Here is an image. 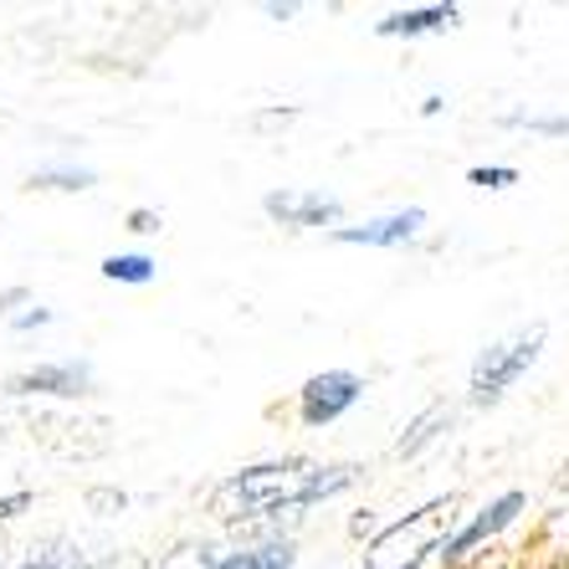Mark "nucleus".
<instances>
[{"mask_svg": "<svg viewBox=\"0 0 569 569\" xmlns=\"http://www.w3.org/2000/svg\"><path fill=\"white\" fill-rule=\"evenodd\" d=\"M359 467H323L308 457H282V462H257L241 467L237 477H226L211 498V513L221 523H257V518H278L313 508L333 492H345L355 482Z\"/></svg>", "mask_w": 569, "mask_h": 569, "instance_id": "1", "label": "nucleus"}, {"mask_svg": "<svg viewBox=\"0 0 569 569\" xmlns=\"http://www.w3.org/2000/svg\"><path fill=\"white\" fill-rule=\"evenodd\" d=\"M451 518H457V498H437V503L416 508V513H406L400 523H390V529L365 549V565L370 569H416L426 555H437L441 549Z\"/></svg>", "mask_w": 569, "mask_h": 569, "instance_id": "2", "label": "nucleus"}, {"mask_svg": "<svg viewBox=\"0 0 569 569\" xmlns=\"http://www.w3.org/2000/svg\"><path fill=\"white\" fill-rule=\"evenodd\" d=\"M543 339H549V329H543V323H529V329H518L513 339H503V345L482 349V359L472 365V400L477 406H488V400L503 396L508 385L539 359Z\"/></svg>", "mask_w": 569, "mask_h": 569, "instance_id": "3", "label": "nucleus"}, {"mask_svg": "<svg viewBox=\"0 0 569 569\" xmlns=\"http://www.w3.org/2000/svg\"><path fill=\"white\" fill-rule=\"evenodd\" d=\"M11 396H57V400H82L93 396V365L82 359H57V365H37V370L11 375L6 385Z\"/></svg>", "mask_w": 569, "mask_h": 569, "instance_id": "4", "label": "nucleus"}, {"mask_svg": "<svg viewBox=\"0 0 569 569\" xmlns=\"http://www.w3.org/2000/svg\"><path fill=\"white\" fill-rule=\"evenodd\" d=\"M359 375H349V370H323V375H313V380L303 385V400H298V416H303V426H329V421H339V416L349 411L359 400Z\"/></svg>", "mask_w": 569, "mask_h": 569, "instance_id": "5", "label": "nucleus"}, {"mask_svg": "<svg viewBox=\"0 0 569 569\" xmlns=\"http://www.w3.org/2000/svg\"><path fill=\"white\" fill-rule=\"evenodd\" d=\"M267 216H278L282 226H329L339 221V200L323 190H272L262 200Z\"/></svg>", "mask_w": 569, "mask_h": 569, "instance_id": "6", "label": "nucleus"}, {"mask_svg": "<svg viewBox=\"0 0 569 569\" xmlns=\"http://www.w3.org/2000/svg\"><path fill=\"white\" fill-rule=\"evenodd\" d=\"M421 226H426V211L411 206V211L380 216V221H370V226H345V231H333V237L349 241V247H400V241H411Z\"/></svg>", "mask_w": 569, "mask_h": 569, "instance_id": "7", "label": "nucleus"}, {"mask_svg": "<svg viewBox=\"0 0 569 569\" xmlns=\"http://www.w3.org/2000/svg\"><path fill=\"white\" fill-rule=\"evenodd\" d=\"M518 508H523V492H503V498H498V503H492L488 513L472 518V529H462L457 539L447 543V559H451V565H462V559H472V549H482V543H488L492 533L513 523Z\"/></svg>", "mask_w": 569, "mask_h": 569, "instance_id": "8", "label": "nucleus"}, {"mask_svg": "<svg viewBox=\"0 0 569 569\" xmlns=\"http://www.w3.org/2000/svg\"><path fill=\"white\" fill-rule=\"evenodd\" d=\"M457 21V6H416L380 21V37H421V31H447Z\"/></svg>", "mask_w": 569, "mask_h": 569, "instance_id": "9", "label": "nucleus"}, {"mask_svg": "<svg viewBox=\"0 0 569 569\" xmlns=\"http://www.w3.org/2000/svg\"><path fill=\"white\" fill-rule=\"evenodd\" d=\"M196 569H292V543H262V549H241V555L211 559Z\"/></svg>", "mask_w": 569, "mask_h": 569, "instance_id": "10", "label": "nucleus"}, {"mask_svg": "<svg viewBox=\"0 0 569 569\" xmlns=\"http://www.w3.org/2000/svg\"><path fill=\"white\" fill-rule=\"evenodd\" d=\"M103 278L108 282H133V288H144V282H154V257H144V252L103 257Z\"/></svg>", "mask_w": 569, "mask_h": 569, "instance_id": "11", "label": "nucleus"}, {"mask_svg": "<svg viewBox=\"0 0 569 569\" xmlns=\"http://www.w3.org/2000/svg\"><path fill=\"white\" fill-rule=\"evenodd\" d=\"M447 421H451V411L441 406V400H437V406H426V411L411 421V431H406V437L396 441V451H400V457H411V451H421L426 441L437 437V426H447Z\"/></svg>", "mask_w": 569, "mask_h": 569, "instance_id": "12", "label": "nucleus"}, {"mask_svg": "<svg viewBox=\"0 0 569 569\" xmlns=\"http://www.w3.org/2000/svg\"><path fill=\"white\" fill-rule=\"evenodd\" d=\"M31 190H88L93 186V170H82V164H47L27 180Z\"/></svg>", "mask_w": 569, "mask_h": 569, "instance_id": "13", "label": "nucleus"}, {"mask_svg": "<svg viewBox=\"0 0 569 569\" xmlns=\"http://www.w3.org/2000/svg\"><path fill=\"white\" fill-rule=\"evenodd\" d=\"M123 503H129V498H123L119 488H93V492H88V508H98V513H108V508L119 513Z\"/></svg>", "mask_w": 569, "mask_h": 569, "instance_id": "14", "label": "nucleus"}, {"mask_svg": "<svg viewBox=\"0 0 569 569\" xmlns=\"http://www.w3.org/2000/svg\"><path fill=\"white\" fill-rule=\"evenodd\" d=\"M27 508H31V492H11V498H0V523L16 518V513H27Z\"/></svg>", "mask_w": 569, "mask_h": 569, "instance_id": "15", "label": "nucleus"}, {"mask_svg": "<svg viewBox=\"0 0 569 569\" xmlns=\"http://www.w3.org/2000/svg\"><path fill=\"white\" fill-rule=\"evenodd\" d=\"M513 170H472V186H513Z\"/></svg>", "mask_w": 569, "mask_h": 569, "instance_id": "16", "label": "nucleus"}, {"mask_svg": "<svg viewBox=\"0 0 569 569\" xmlns=\"http://www.w3.org/2000/svg\"><path fill=\"white\" fill-rule=\"evenodd\" d=\"M129 231H159V216L154 211H133L129 216Z\"/></svg>", "mask_w": 569, "mask_h": 569, "instance_id": "17", "label": "nucleus"}, {"mask_svg": "<svg viewBox=\"0 0 569 569\" xmlns=\"http://www.w3.org/2000/svg\"><path fill=\"white\" fill-rule=\"evenodd\" d=\"M37 323H52V308H37V313H21L16 329H37Z\"/></svg>", "mask_w": 569, "mask_h": 569, "instance_id": "18", "label": "nucleus"}, {"mask_svg": "<svg viewBox=\"0 0 569 569\" xmlns=\"http://www.w3.org/2000/svg\"><path fill=\"white\" fill-rule=\"evenodd\" d=\"M21 298H27V288H6V292H0V308H11V303H21Z\"/></svg>", "mask_w": 569, "mask_h": 569, "instance_id": "19", "label": "nucleus"}, {"mask_svg": "<svg viewBox=\"0 0 569 569\" xmlns=\"http://www.w3.org/2000/svg\"><path fill=\"white\" fill-rule=\"evenodd\" d=\"M82 569H133V565H119V559H108V565H82Z\"/></svg>", "mask_w": 569, "mask_h": 569, "instance_id": "20", "label": "nucleus"}, {"mask_svg": "<svg viewBox=\"0 0 569 569\" xmlns=\"http://www.w3.org/2000/svg\"><path fill=\"white\" fill-rule=\"evenodd\" d=\"M559 488H569V462H565V467H559Z\"/></svg>", "mask_w": 569, "mask_h": 569, "instance_id": "21", "label": "nucleus"}, {"mask_svg": "<svg viewBox=\"0 0 569 569\" xmlns=\"http://www.w3.org/2000/svg\"><path fill=\"white\" fill-rule=\"evenodd\" d=\"M555 569H569V565H555Z\"/></svg>", "mask_w": 569, "mask_h": 569, "instance_id": "22", "label": "nucleus"}]
</instances>
